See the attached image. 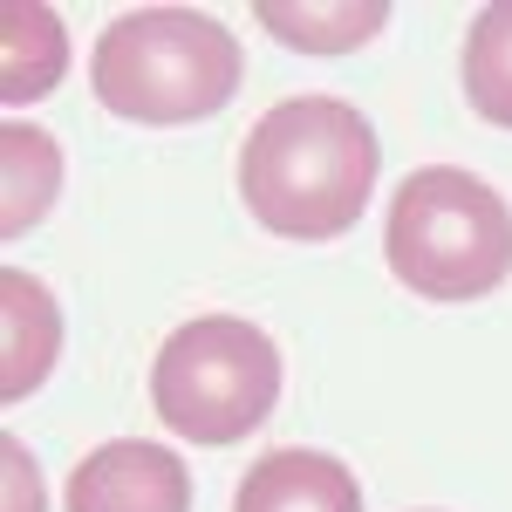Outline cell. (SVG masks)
<instances>
[{
  "label": "cell",
  "instance_id": "1",
  "mask_svg": "<svg viewBox=\"0 0 512 512\" xmlns=\"http://www.w3.org/2000/svg\"><path fill=\"white\" fill-rule=\"evenodd\" d=\"M383 144L342 96H287L239 144V198L280 239H342L376 192Z\"/></svg>",
  "mask_w": 512,
  "mask_h": 512
},
{
  "label": "cell",
  "instance_id": "7",
  "mask_svg": "<svg viewBox=\"0 0 512 512\" xmlns=\"http://www.w3.org/2000/svg\"><path fill=\"white\" fill-rule=\"evenodd\" d=\"M55 355H62V308H55V294L35 274H21V267H0V369H7L0 396L21 403L28 390H41Z\"/></svg>",
  "mask_w": 512,
  "mask_h": 512
},
{
  "label": "cell",
  "instance_id": "11",
  "mask_svg": "<svg viewBox=\"0 0 512 512\" xmlns=\"http://www.w3.org/2000/svg\"><path fill=\"white\" fill-rule=\"evenodd\" d=\"M465 96L485 123L512 130V0L485 7L465 28Z\"/></svg>",
  "mask_w": 512,
  "mask_h": 512
},
{
  "label": "cell",
  "instance_id": "2",
  "mask_svg": "<svg viewBox=\"0 0 512 512\" xmlns=\"http://www.w3.org/2000/svg\"><path fill=\"white\" fill-rule=\"evenodd\" d=\"M239 69L226 21L198 7H130L96 35L89 89L123 123H198L233 103Z\"/></svg>",
  "mask_w": 512,
  "mask_h": 512
},
{
  "label": "cell",
  "instance_id": "9",
  "mask_svg": "<svg viewBox=\"0 0 512 512\" xmlns=\"http://www.w3.org/2000/svg\"><path fill=\"white\" fill-rule=\"evenodd\" d=\"M62 192V151H55V137L35 130V123H7L0 130V233L21 239L28 226L48 219V205Z\"/></svg>",
  "mask_w": 512,
  "mask_h": 512
},
{
  "label": "cell",
  "instance_id": "10",
  "mask_svg": "<svg viewBox=\"0 0 512 512\" xmlns=\"http://www.w3.org/2000/svg\"><path fill=\"white\" fill-rule=\"evenodd\" d=\"M390 7L383 0H321V7H294V0H260V28L280 35L301 55H349L369 35H383Z\"/></svg>",
  "mask_w": 512,
  "mask_h": 512
},
{
  "label": "cell",
  "instance_id": "3",
  "mask_svg": "<svg viewBox=\"0 0 512 512\" xmlns=\"http://www.w3.org/2000/svg\"><path fill=\"white\" fill-rule=\"evenodd\" d=\"M383 260L424 301H478L512 274V205L478 171L424 164L390 198Z\"/></svg>",
  "mask_w": 512,
  "mask_h": 512
},
{
  "label": "cell",
  "instance_id": "8",
  "mask_svg": "<svg viewBox=\"0 0 512 512\" xmlns=\"http://www.w3.org/2000/svg\"><path fill=\"white\" fill-rule=\"evenodd\" d=\"M69 69V35L62 14L35 0H7L0 7V103H35L48 96Z\"/></svg>",
  "mask_w": 512,
  "mask_h": 512
},
{
  "label": "cell",
  "instance_id": "12",
  "mask_svg": "<svg viewBox=\"0 0 512 512\" xmlns=\"http://www.w3.org/2000/svg\"><path fill=\"white\" fill-rule=\"evenodd\" d=\"M0 465H7V512H41V478L21 437H0Z\"/></svg>",
  "mask_w": 512,
  "mask_h": 512
},
{
  "label": "cell",
  "instance_id": "6",
  "mask_svg": "<svg viewBox=\"0 0 512 512\" xmlns=\"http://www.w3.org/2000/svg\"><path fill=\"white\" fill-rule=\"evenodd\" d=\"M233 512H362V485L342 458L308 451V444H280L239 478Z\"/></svg>",
  "mask_w": 512,
  "mask_h": 512
},
{
  "label": "cell",
  "instance_id": "5",
  "mask_svg": "<svg viewBox=\"0 0 512 512\" xmlns=\"http://www.w3.org/2000/svg\"><path fill=\"white\" fill-rule=\"evenodd\" d=\"M69 512H192V472L151 437H110L69 472Z\"/></svg>",
  "mask_w": 512,
  "mask_h": 512
},
{
  "label": "cell",
  "instance_id": "4",
  "mask_svg": "<svg viewBox=\"0 0 512 512\" xmlns=\"http://www.w3.org/2000/svg\"><path fill=\"white\" fill-rule=\"evenodd\" d=\"M280 403V349L260 321L192 315L151 355V410L185 444H239Z\"/></svg>",
  "mask_w": 512,
  "mask_h": 512
}]
</instances>
